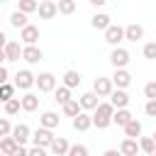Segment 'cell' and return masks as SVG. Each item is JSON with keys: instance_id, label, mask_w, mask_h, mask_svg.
Masks as SVG:
<instances>
[{"instance_id": "1", "label": "cell", "mask_w": 156, "mask_h": 156, "mask_svg": "<svg viewBox=\"0 0 156 156\" xmlns=\"http://www.w3.org/2000/svg\"><path fill=\"white\" fill-rule=\"evenodd\" d=\"M115 112H117V110H115L112 102H100L98 110L93 112V127H98V129H107V127L112 124Z\"/></svg>"}, {"instance_id": "2", "label": "cell", "mask_w": 156, "mask_h": 156, "mask_svg": "<svg viewBox=\"0 0 156 156\" xmlns=\"http://www.w3.org/2000/svg\"><path fill=\"white\" fill-rule=\"evenodd\" d=\"M54 132L51 129H46V127H39L37 132H32V144L34 146H44V149H49L51 144H54Z\"/></svg>"}, {"instance_id": "3", "label": "cell", "mask_w": 156, "mask_h": 156, "mask_svg": "<svg viewBox=\"0 0 156 156\" xmlns=\"http://www.w3.org/2000/svg\"><path fill=\"white\" fill-rule=\"evenodd\" d=\"M22 51H24V46H20V41H7V46L0 51V58H2V63H10V61H20Z\"/></svg>"}, {"instance_id": "4", "label": "cell", "mask_w": 156, "mask_h": 156, "mask_svg": "<svg viewBox=\"0 0 156 156\" xmlns=\"http://www.w3.org/2000/svg\"><path fill=\"white\" fill-rule=\"evenodd\" d=\"M32 85H37V76H32V71H27V68L17 71V76H15V88H20V90H29Z\"/></svg>"}, {"instance_id": "5", "label": "cell", "mask_w": 156, "mask_h": 156, "mask_svg": "<svg viewBox=\"0 0 156 156\" xmlns=\"http://www.w3.org/2000/svg\"><path fill=\"white\" fill-rule=\"evenodd\" d=\"M112 90H115L112 78H95V83H93V93H95L98 98H110Z\"/></svg>"}, {"instance_id": "6", "label": "cell", "mask_w": 156, "mask_h": 156, "mask_svg": "<svg viewBox=\"0 0 156 156\" xmlns=\"http://www.w3.org/2000/svg\"><path fill=\"white\" fill-rule=\"evenodd\" d=\"M124 39H127V37H124V27H119V24H112V27H107V29H105V41H107V44H112V46H119Z\"/></svg>"}, {"instance_id": "7", "label": "cell", "mask_w": 156, "mask_h": 156, "mask_svg": "<svg viewBox=\"0 0 156 156\" xmlns=\"http://www.w3.org/2000/svg\"><path fill=\"white\" fill-rule=\"evenodd\" d=\"M129 51L127 49H122V46H115L112 51H110V63L115 66V68H124L127 63H129Z\"/></svg>"}, {"instance_id": "8", "label": "cell", "mask_w": 156, "mask_h": 156, "mask_svg": "<svg viewBox=\"0 0 156 156\" xmlns=\"http://www.w3.org/2000/svg\"><path fill=\"white\" fill-rule=\"evenodd\" d=\"M37 88H39V93H51V90H56V76L49 73V71L39 73V76H37Z\"/></svg>"}, {"instance_id": "9", "label": "cell", "mask_w": 156, "mask_h": 156, "mask_svg": "<svg viewBox=\"0 0 156 156\" xmlns=\"http://www.w3.org/2000/svg\"><path fill=\"white\" fill-rule=\"evenodd\" d=\"M37 12H39V17H41V20H51V17H56V15H58V2H54V0H41Z\"/></svg>"}, {"instance_id": "10", "label": "cell", "mask_w": 156, "mask_h": 156, "mask_svg": "<svg viewBox=\"0 0 156 156\" xmlns=\"http://www.w3.org/2000/svg\"><path fill=\"white\" fill-rule=\"evenodd\" d=\"M20 39L24 41V46H34V44H37V39H39V27L27 24V27L20 32Z\"/></svg>"}, {"instance_id": "11", "label": "cell", "mask_w": 156, "mask_h": 156, "mask_svg": "<svg viewBox=\"0 0 156 156\" xmlns=\"http://www.w3.org/2000/svg\"><path fill=\"white\" fill-rule=\"evenodd\" d=\"M112 83H115V88L124 90V88L132 83V76H129V71H124V68H115V73H112Z\"/></svg>"}, {"instance_id": "12", "label": "cell", "mask_w": 156, "mask_h": 156, "mask_svg": "<svg viewBox=\"0 0 156 156\" xmlns=\"http://www.w3.org/2000/svg\"><path fill=\"white\" fill-rule=\"evenodd\" d=\"M93 127V115H88L85 110L78 115V117H73V129L76 132H85V129H90Z\"/></svg>"}, {"instance_id": "13", "label": "cell", "mask_w": 156, "mask_h": 156, "mask_svg": "<svg viewBox=\"0 0 156 156\" xmlns=\"http://www.w3.org/2000/svg\"><path fill=\"white\" fill-rule=\"evenodd\" d=\"M12 136H15V141H17L20 146H24L27 141H32V132H29L27 124H17V127L12 129Z\"/></svg>"}, {"instance_id": "14", "label": "cell", "mask_w": 156, "mask_h": 156, "mask_svg": "<svg viewBox=\"0 0 156 156\" xmlns=\"http://www.w3.org/2000/svg\"><path fill=\"white\" fill-rule=\"evenodd\" d=\"M90 27L93 29H107V27H112V22H110V15H105V12H95L93 17H90Z\"/></svg>"}, {"instance_id": "15", "label": "cell", "mask_w": 156, "mask_h": 156, "mask_svg": "<svg viewBox=\"0 0 156 156\" xmlns=\"http://www.w3.org/2000/svg\"><path fill=\"white\" fill-rule=\"evenodd\" d=\"M110 102L115 105V110H124L127 105H129V95L124 93V90H112V95H110Z\"/></svg>"}, {"instance_id": "16", "label": "cell", "mask_w": 156, "mask_h": 156, "mask_svg": "<svg viewBox=\"0 0 156 156\" xmlns=\"http://www.w3.org/2000/svg\"><path fill=\"white\" fill-rule=\"evenodd\" d=\"M49 149H51V154H54V156H68L71 144H68L63 136H56V139H54V144H51Z\"/></svg>"}, {"instance_id": "17", "label": "cell", "mask_w": 156, "mask_h": 156, "mask_svg": "<svg viewBox=\"0 0 156 156\" xmlns=\"http://www.w3.org/2000/svg\"><path fill=\"white\" fill-rule=\"evenodd\" d=\"M22 58H24L27 63H39V61L44 58V54H41V49H39V46H24Z\"/></svg>"}, {"instance_id": "18", "label": "cell", "mask_w": 156, "mask_h": 156, "mask_svg": "<svg viewBox=\"0 0 156 156\" xmlns=\"http://www.w3.org/2000/svg\"><path fill=\"white\" fill-rule=\"evenodd\" d=\"M124 37H127V41H139V39H144V27L141 24H127Z\"/></svg>"}, {"instance_id": "19", "label": "cell", "mask_w": 156, "mask_h": 156, "mask_svg": "<svg viewBox=\"0 0 156 156\" xmlns=\"http://www.w3.org/2000/svg\"><path fill=\"white\" fill-rule=\"evenodd\" d=\"M20 100H22V110L24 112H34L39 107V95H34V93H24Z\"/></svg>"}, {"instance_id": "20", "label": "cell", "mask_w": 156, "mask_h": 156, "mask_svg": "<svg viewBox=\"0 0 156 156\" xmlns=\"http://www.w3.org/2000/svg\"><path fill=\"white\" fill-rule=\"evenodd\" d=\"M119 151H122L124 156H136V154L141 151V146L136 144V139H129V136H127V139L119 144Z\"/></svg>"}, {"instance_id": "21", "label": "cell", "mask_w": 156, "mask_h": 156, "mask_svg": "<svg viewBox=\"0 0 156 156\" xmlns=\"http://www.w3.org/2000/svg\"><path fill=\"white\" fill-rule=\"evenodd\" d=\"M98 105H100V100H98V95H95L93 90L80 95V107H83V110H98Z\"/></svg>"}, {"instance_id": "22", "label": "cell", "mask_w": 156, "mask_h": 156, "mask_svg": "<svg viewBox=\"0 0 156 156\" xmlns=\"http://www.w3.org/2000/svg\"><path fill=\"white\" fill-rule=\"evenodd\" d=\"M132 119H134V117H132V112H129L127 107H124V110H117V112H115V117H112V122H115L117 127H122V129H124Z\"/></svg>"}, {"instance_id": "23", "label": "cell", "mask_w": 156, "mask_h": 156, "mask_svg": "<svg viewBox=\"0 0 156 156\" xmlns=\"http://www.w3.org/2000/svg\"><path fill=\"white\" fill-rule=\"evenodd\" d=\"M58 122H61V117H58L56 112H44V115L39 117V124H41V127H46V129L58 127Z\"/></svg>"}, {"instance_id": "24", "label": "cell", "mask_w": 156, "mask_h": 156, "mask_svg": "<svg viewBox=\"0 0 156 156\" xmlns=\"http://www.w3.org/2000/svg\"><path fill=\"white\" fill-rule=\"evenodd\" d=\"M10 24H12L15 29H20V32H22V29H24V27H27L29 22H27V15H24V12H20V10H15V12L10 15Z\"/></svg>"}, {"instance_id": "25", "label": "cell", "mask_w": 156, "mask_h": 156, "mask_svg": "<svg viewBox=\"0 0 156 156\" xmlns=\"http://www.w3.org/2000/svg\"><path fill=\"white\" fill-rule=\"evenodd\" d=\"M54 100H56L61 107H63L66 102H71V100H73V98H71V88H66V85L56 88V90H54Z\"/></svg>"}, {"instance_id": "26", "label": "cell", "mask_w": 156, "mask_h": 156, "mask_svg": "<svg viewBox=\"0 0 156 156\" xmlns=\"http://www.w3.org/2000/svg\"><path fill=\"white\" fill-rule=\"evenodd\" d=\"M63 85L66 88H78L80 85V73L78 71H66L63 73Z\"/></svg>"}, {"instance_id": "27", "label": "cell", "mask_w": 156, "mask_h": 156, "mask_svg": "<svg viewBox=\"0 0 156 156\" xmlns=\"http://www.w3.org/2000/svg\"><path fill=\"white\" fill-rule=\"evenodd\" d=\"M80 112H83L80 100H71V102H66V105H63V115H66V117H78Z\"/></svg>"}, {"instance_id": "28", "label": "cell", "mask_w": 156, "mask_h": 156, "mask_svg": "<svg viewBox=\"0 0 156 156\" xmlns=\"http://www.w3.org/2000/svg\"><path fill=\"white\" fill-rule=\"evenodd\" d=\"M139 134H141V122L134 117V119H132V122L124 127V136H129V139H136Z\"/></svg>"}, {"instance_id": "29", "label": "cell", "mask_w": 156, "mask_h": 156, "mask_svg": "<svg viewBox=\"0 0 156 156\" xmlns=\"http://www.w3.org/2000/svg\"><path fill=\"white\" fill-rule=\"evenodd\" d=\"M17 146H20V144L15 141V136H2V139H0V151H2L5 156H10Z\"/></svg>"}, {"instance_id": "30", "label": "cell", "mask_w": 156, "mask_h": 156, "mask_svg": "<svg viewBox=\"0 0 156 156\" xmlns=\"http://www.w3.org/2000/svg\"><path fill=\"white\" fill-rule=\"evenodd\" d=\"M139 146H141V151L149 154V156L156 154V141H154V136H141V139H139Z\"/></svg>"}, {"instance_id": "31", "label": "cell", "mask_w": 156, "mask_h": 156, "mask_svg": "<svg viewBox=\"0 0 156 156\" xmlns=\"http://www.w3.org/2000/svg\"><path fill=\"white\" fill-rule=\"evenodd\" d=\"M17 10L24 12V15H32V12L39 10V2H37V0H20V2H17Z\"/></svg>"}, {"instance_id": "32", "label": "cell", "mask_w": 156, "mask_h": 156, "mask_svg": "<svg viewBox=\"0 0 156 156\" xmlns=\"http://www.w3.org/2000/svg\"><path fill=\"white\" fill-rule=\"evenodd\" d=\"M20 110H22V100L20 98H12V100L5 102V115H17Z\"/></svg>"}, {"instance_id": "33", "label": "cell", "mask_w": 156, "mask_h": 156, "mask_svg": "<svg viewBox=\"0 0 156 156\" xmlns=\"http://www.w3.org/2000/svg\"><path fill=\"white\" fill-rule=\"evenodd\" d=\"M58 12L61 15H73L76 12V0H58Z\"/></svg>"}, {"instance_id": "34", "label": "cell", "mask_w": 156, "mask_h": 156, "mask_svg": "<svg viewBox=\"0 0 156 156\" xmlns=\"http://www.w3.org/2000/svg\"><path fill=\"white\" fill-rule=\"evenodd\" d=\"M12 95H15V88H12L10 83H2V85H0V100L7 102V100H12Z\"/></svg>"}, {"instance_id": "35", "label": "cell", "mask_w": 156, "mask_h": 156, "mask_svg": "<svg viewBox=\"0 0 156 156\" xmlns=\"http://www.w3.org/2000/svg\"><path fill=\"white\" fill-rule=\"evenodd\" d=\"M12 129H15V127L10 124V119L2 117V119H0V136H12Z\"/></svg>"}, {"instance_id": "36", "label": "cell", "mask_w": 156, "mask_h": 156, "mask_svg": "<svg viewBox=\"0 0 156 156\" xmlns=\"http://www.w3.org/2000/svg\"><path fill=\"white\" fill-rule=\"evenodd\" d=\"M68 156H88V146L85 144H71Z\"/></svg>"}, {"instance_id": "37", "label": "cell", "mask_w": 156, "mask_h": 156, "mask_svg": "<svg viewBox=\"0 0 156 156\" xmlns=\"http://www.w3.org/2000/svg\"><path fill=\"white\" fill-rule=\"evenodd\" d=\"M141 54H144V58H156V41H149V44H144Z\"/></svg>"}, {"instance_id": "38", "label": "cell", "mask_w": 156, "mask_h": 156, "mask_svg": "<svg viewBox=\"0 0 156 156\" xmlns=\"http://www.w3.org/2000/svg\"><path fill=\"white\" fill-rule=\"evenodd\" d=\"M144 95H146V100H156V80L144 85Z\"/></svg>"}, {"instance_id": "39", "label": "cell", "mask_w": 156, "mask_h": 156, "mask_svg": "<svg viewBox=\"0 0 156 156\" xmlns=\"http://www.w3.org/2000/svg\"><path fill=\"white\" fill-rule=\"evenodd\" d=\"M144 112H146L149 117H156V100H146V105H144Z\"/></svg>"}, {"instance_id": "40", "label": "cell", "mask_w": 156, "mask_h": 156, "mask_svg": "<svg viewBox=\"0 0 156 156\" xmlns=\"http://www.w3.org/2000/svg\"><path fill=\"white\" fill-rule=\"evenodd\" d=\"M29 156H46V149L44 146H32L29 149Z\"/></svg>"}, {"instance_id": "41", "label": "cell", "mask_w": 156, "mask_h": 156, "mask_svg": "<svg viewBox=\"0 0 156 156\" xmlns=\"http://www.w3.org/2000/svg\"><path fill=\"white\" fill-rule=\"evenodd\" d=\"M10 156H29V149H24V146H17Z\"/></svg>"}, {"instance_id": "42", "label": "cell", "mask_w": 156, "mask_h": 156, "mask_svg": "<svg viewBox=\"0 0 156 156\" xmlns=\"http://www.w3.org/2000/svg\"><path fill=\"white\" fill-rule=\"evenodd\" d=\"M7 76H10V73H7V66L2 63V66H0V83H7Z\"/></svg>"}, {"instance_id": "43", "label": "cell", "mask_w": 156, "mask_h": 156, "mask_svg": "<svg viewBox=\"0 0 156 156\" xmlns=\"http://www.w3.org/2000/svg\"><path fill=\"white\" fill-rule=\"evenodd\" d=\"M102 156H122V151H117V149H107V151H102Z\"/></svg>"}, {"instance_id": "44", "label": "cell", "mask_w": 156, "mask_h": 156, "mask_svg": "<svg viewBox=\"0 0 156 156\" xmlns=\"http://www.w3.org/2000/svg\"><path fill=\"white\" fill-rule=\"evenodd\" d=\"M88 2H90V5H95V7H102L107 0H88Z\"/></svg>"}, {"instance_id": "45", "label": "cell", "mask_w": 156, "mask_h": 156, "mask_svg": "<svg viewBox=\"0 0 156 156\" xmlns=\"http://www.w3.org/2000/svg\"><path fill=\"white\" fill-rule=\"evenodd\" d=\"M0 2H7V0H0Z\"/></svg>"}, {"instance_id": "46", "label": "cell", "mask_w": 156, "mask_h": 156, "mask_svg": "<svg viewBox=\"0 0 156 156\" xmlns=\"http://www.w3.org/2000/svg\"><path fill=\"white\" fill-rule=\"evenodd\" d=\"M122 156H124V154H122Z\"/></svg>"}]
</instances>
